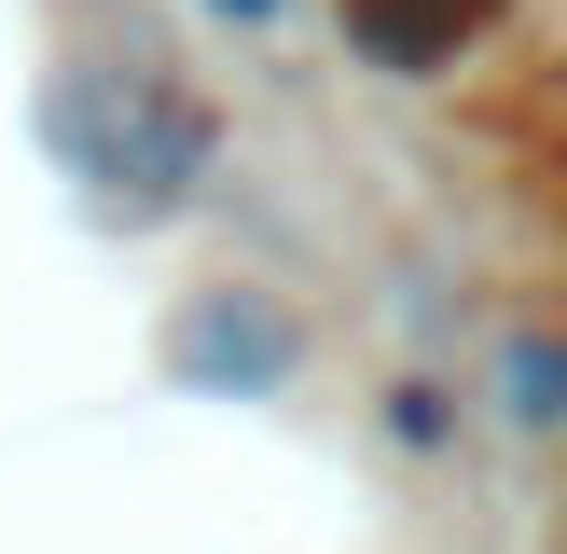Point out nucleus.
Here are the masks:
<instances>
[{
    "instance_id": "obj_2",
    "label": "nucleus",
    "mask_w": 567,
    "mask_h": 554,
    "mask_svg": "<svg viewBox=\"0 0 567 554\" xmlns=\"http://www.w3.org/2000/svg\"><path fill=\"white\" fill-rule=\"evenodd\" d=\"M277 360H291V332H264L249 305H221V319L194 332V375H277Z\"/></svg>"
},
{
    "instance_id": "obj_1",
    "label": "nucleus",
    "mask_w": 567,
    "mask_h": 554,
    "mask_svg": "<svg viewBox=\"0 0 567 554\" xmlns=\"http://www.w3.org/2000/svg\"><path fill=\"white\" fill-rule=\"evenodd\" d=\"M55 138H70V166L111 208H166V194H194V166H208V111H194L181 83H153V70H83L70 98H55Z\"/></svg>"
},
{
    "instance_id": "obj_3",
    "label": "nucleus",
    "mask_w": 567,
    "mask_h": 554,
    "mask_svg": "<svg viewBox=\"0 0 567 554\" xmlns=\"http://www.w3.org/2000/svg\"><path fill=\"white\" fill-rule=\"evenodd\" d=\"M443 14H457V0H443Z\"/></svg>"
}]
</instances>
